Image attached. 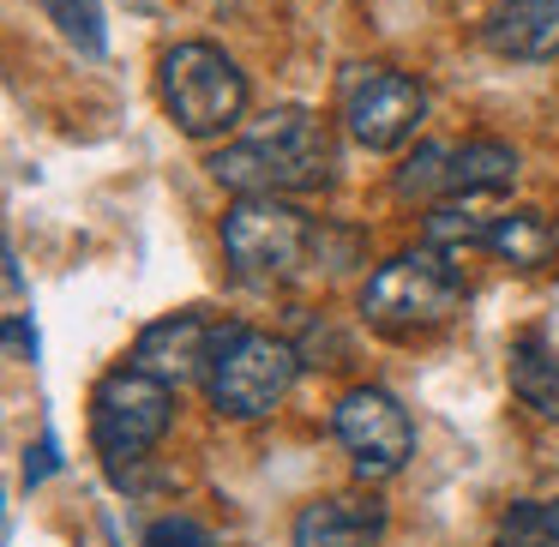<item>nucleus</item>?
Masks as SVG:
<instances>
[{
	"label": "nucleus",
	"mask_w": 559,
	"mask_h": 547,
	"mask_svg": "<svg viewBox=\"0 0 559 547\" xmlns=\"http://www.w3.org/2000/svg\"><path fill=\"white\" fill-rule=\"evenodd\" d=\"M331 169H337L331 127L307 109H271L253 133L211 157V175L229 193H319L331 187Z\"/></svg>",
	"instance_id": "1"
},
{
	"label": "nucleus",
	"mask_w": 559,
	"mask_h": 547,
	"mask_svg": "<svg viewBox=\"0 0 559 547\" xmlns=\"http://www.w3.org/2000/svg\"><path fill=\"white\" fill-rule=\"evenodd\" d=\"M457 313H463V277L451 265V253L433 241L397 253L391 265H379L361 289V319L379 337H397V343L433 337Z\"/></svg>",
	"instance_id": "2"
},
{
	"label": "nucleus",
	"mask_w": 559,
	"mask_h": 547,
	"mask_svg": "<svg viewBox=\"0 0 559 547\" xmlns=\"http://www.w3.org/2000/svg\"><path fill=\"white\" fill-rule=\"evenodd\" d=\"M319 229L301 205H289L283 193H235V205L223 211V253H229L235 283L247 289H277L313 259Z\"/></svg>",
	"instance_id": "3"
},
{
	"label": "nucleus",
	"mask_w": 559,
	"mask_h": 547,
	"mask_svg": "<svg viewBox=\"0 0 559 547\" xmlns=\"http://www.w3.org/2000/svg\"><path fill=\"white\" fill-rule=\"evenodd\" d=\"M157 97L187 139H217L247 115V73L217 43H175L157 61Z\"/></svg>",
	"instance_id": "4"
},
{
	"label": "nucleus",
	"mask_w": 559,
	"mask_h": 547,
	"mask_svg": "<svg viewBox=\"0 0 559 547\" xmlns=\"http://www.w3.org/2000/svg\"><path fill=\"white\" fill-rule=\"evenodd\" d=\"M295 373H301L295 343L271 337V331L229 325L223 331L217 361H211V373H205L211 409L229 415V421H259V415H271L283 397H289Z\"/></svg>",
	"instance_id": "5"
},
{
	"label": "nucleus",
	"mask_w": 559,
	"mask_h": 547,
	"mask_svg": "<svg viewBox=\"0 0 559 547\" xmlns=\"http://www.w3.org/2000/svg\"><path fill=\"white\" fill-rule=\"evenodd\" d=\"M169 385L151 379L145 367H115L91 391V445L109 463V475H127L163 433H169Z\"/></svg>",
	"instance_id": "6"
},
{
	"label": "nucleus",
	"mask_w": 559,
	"mask_h": 547,
	"mask_svg": "<svg viewBox=\"0 0 559 547\" xmlns=\"http://www.w3.org/2000/svg\"><path fill=\"white\" fill-rule=\"evenodd\" d=\"M331 427H337V445L349 451L355 475L361 481H391L403 463L415 457V421L391 391L379 385H355L337 397L331 409Z\"/></svg>",
	"instance_id": "7"
},
{
	"label": "nucleus",
	"mask_w": 559,
	"mask_h": 547,
	"mask_svg": "<svg viewBox=\"0 0 559 547\" xmlns=\"http://www.w3.org/2000/svg\"><path fill=\"white\" fill-rule=\"evenodd\" d=\"M421 115H427V97L415 79L391 73V67H349L343 73V121H349L355 145L367 151L409 145Z\"/></svg>",
	"instance_id": "8"
},
{
	"label": "nucleus",
	"mask_w": 559,
	"mask_h": 547,
	"mask_svg": "<svg viewBox=\"0 0 559 547\" xmlns=\"http://www.w3.org/2000/svg\"><path fill=\"white\" fill-rule=\"evenodd\" d=\"M223 331H229V325H211L205 313H169V319H157V325L139 331L133 367H145V373L163 379L169 391L175 385H193V379H205L211 361H217Z\"/></svg>",
	"instance_id": "9"
},
{
	"label": "nucleus",
	"mask_w": 559,
	"mask_h": 547,
	"mask_svg": "<svg viewBox=\"0 0 559 547\" xmlns=\"http://www.w3.org/2000/svg\"><path fill=\"white\" fill-rule=\"evenodd\" d=\"M385 523H391L385 499H373V494H325V499H313V506L295 511L289 542L295 547H373L379 535H385Z\"/></svg>",
	"instance_id": "10"
},
{
	"label": "nucleus",
	"mask_w": 559,
	"mask_h": 547,
	"mask_svg": "<svg viewBox=\"0 0 559 547\" xmlns=\"http://www.w3.org/2000/svg\"><path fill=\"white\" fill-rule=\"evenodd\" d=\"M481 43L506 61H554L559 55V0H506L481 25Z\"/></svg>",
	"instance_id": "11"
},
{
	"label": "nucleus",
	"mask_w": 559,
	"mask_h": 547,
	"mask_svg": "<svg viewBox=\"0 0 559 547\" xmlns=\"http://www.w3.org/2000/svg\"><path fill=\"white\" fill-rule=\"evenodd\" d=\"M518 181V151L499 139H469L451 145V193L445 199H499Z\"/></svg>",
	"instance_id": "12"
},
{
	"label": "nucleus",
	"mask_w": 559,
	"mask_h": 547,
	"mask_svg": "<svg viewBox=\"0 0 559 547\" xmlns=\"http://www.w3.org/2000/svg\"><path fill=\"white\" fill-rule=\"evenodd\" d=\"M511 391H518L542 421H559V349H547L542 337L511 343Z\"/></svg>",
	"instance_id": "13"
},
{
	"label": "nucleus",
	"mask_w": 559,
	"mask_h": 547,
	"mask_svg": "<svg viewBox=\"0 0 559 547\" xmlns=\"http://www.w3.org/2000/svg\"><path fill=\"white\" fill-rule=\"evenodd\" d=\"M481 247L499 259H511V265H523V271H535V265L554 259V229H547V217H535V211H499Z\"/></svg>",
	"instance_id": "14"
},
{
	"label": "nucleus",
	"mask_w": 559,
	"mask_h": 547,
	"mask_svg": "<svg viewBox=\"0 0 559 547\" xmlns=\"http://www.w3.org/2000/svg\"><path fill=\"white\" fill-rule=\"evenodd\" d=\"M391 193L403 205H439L451 193V145H415V157H403V169L391 175Z\"/></svg>",
	"instance_id": "15"
},
{
	"label": "nucleus",
	"mask_w": 559,
	"mask_h": 547,
	"mask_svg": "<svg viewBox=\"0 0 559 547\" xmlns=\"http://www.w3.org/2000/svg\"><path fill=\"white\" fill-rule=\"evenodd\" d=\"M49 25L73 43L79 55H103L109 49V31H103V0H37Z\"/></svg>",
	"instance_id": "16"
},
{
	"label": "nucleus",
	"mask_w": 559,
	"mask_h": 547,
	"mask_svg": "<svg viewBox=\"0 0 559 547\" xmlns=\"http://www.w3.org/2000/svg\"><path fill=\"white\" fill-rule=\"evenodd\" d=\"M145 547H217V535L193 518H157L145 530Z\"/></svg>",
	"instance_id": "17"
},
{
	"label": "nucleus",
	"mask_w": 559,
	"mask_h": 547,
	"mask_svg": "<svg viewBox=\"0 0 559 547\" xmlns=\"http://www.w3.org/2000/svg\"><path fill=\"white\" fill-rule=\"evenodd\" d=\"M542 523H547V542L559 547V499H547V506H542Z\"/></svg>",
	"instance_id": "18"
},
{
	"label": "nucleus",
	"mask_w": 559,
	"mask_h": 547,
	"mask_svg": "<svg viewBox=\"0 0 559 547\" xmlns=\"http://www.w3.org/2000/svg\"><path fill=\"white\" fill-rule=\"evenodd\" d=\"M139 7H157V0H139Z\"/></svg>",
	"instance_id": "19"
},
{
	"label": "nucleus",
	"mask_w": 559,
	"mask_h": 547,
	"mask_svg": "<svg viewBox=\"0 0 559 547\" xmlns=\"http://www.w3.org/2000/svg\"><path fill=\"white\" fill-rule=\"evenodd\" d=\"M506 547H511V542H506Z\"/></svg>",
	"instance_id": "20"
}]
</instances>
